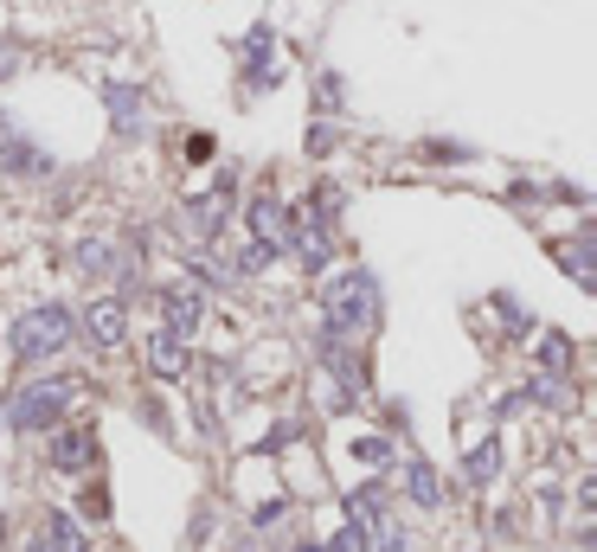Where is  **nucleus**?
Listing matches in <instances>:
<instances>
[{"instance_id":"obj_1","label":"nucleus","mask_w":597,"mask_h":552,"mask_svg":"<svg viewBox=\"0 0 597 552\" xmlns=\"http://www.w3.org/2000/svg\"><path fill=\"white\" fill-rule=\"evenodd\" d=\"M322 309H328L334 335H366L373 315H380V289H373V276L366 271H340L328 289H322Z\"/></svg>"},{"instance_id":"obj_2","label":"nucleus","mask_w":597,"mask_h":552,"mask_svg":"<svg viewBox=\"0 0 597 552\" xmlns=\"http://www.w3.org/2000/svg\"><path fill=\"white\" fill-rule=\"evenodd\" d=\"M71 335H77V315L59 309V302H39L33 315L13 322V353L20 360H52L59 347H71Z\"/></svg>"},{"instance_id":"obj_3","label":"nucleus","mask_w":597,"mask_h":552,"mask_svg":"<svg viewBox=\"0 0 597 552\" xmlns=\"http://www.w3.org/2000/svg\"><path fill=\"white\" fill-rule=\"evenodd\" d=\"M71 379H33V386H20L13 392V405H7V417H13V430H52L59 424V412L71 405Z\"/></svg>"},{"instance_id":"obj_4","label":"nucleus","mask_w":597,"mask_h":552,"mask_svg":"<svg viewBox=\"0 0 597 552\" xmlns=\"http://www.w3.org/2000/svg\"><path fill=\"white\" fill-rule=\"evenodd\" d=\"M245 225H251V238L270 244V251H289V238H296V212L283 206L276 193H258L251 212H245Z\"/></svg>"},{"instance_id":"obj_5","label":"nucleus","mask_w":597,"mask_h":552,"mask_svg":"<svg viewBox=\"0 0 597 552\" xmlns=\"http://www.w3.org/2000/svg\"><path fill=\"white\" fill-rule=\"evenodd\" d=\"M84 335H90L97 347H123V335H129V309H123L116 296L90 302V309H84Z\"/></svg>"},{"instance_id":"obj_6","label":"nucleus","mask_w":597,"mask_h":552,"mask_svg":"<svg viewBox=\"0 0 597 552\" xmlns=\"http://www.w3.org/2000/svg\"><path fill=\"white\" fill-rule=\"evenodd\" d=\"M270 52H276V33H270V26H251V33H245V52H238L245 71H251V90H270V84L283 77V71L270 65Z\"/></svg>"},{"instance_id":"obj_7","label":"nucleus","mask_w":597,"mask_h":552,"mask_svg":"<svg viewBox=\"0 0 597 552\" xmlns=\"http://www.w3.org/2000/svg\"><path fill=\"white\" fill-rule=\"evenodd\" d=\"M0 174H46V154L33 141L13 136V123L0 116Z\"/></svg>"},{"instance_id":"obj_8","label":"nucleus","mask_w":597,"mask_h":552,"mask_svg":"<svg viewBox=\"0 0 597 552\" xmlns=\"http://www.w3.org/2000/svg\"><path fill=\"white\" fill-rule=\"evenodd\" d=\"M148 366H154V379H181V373H187V341H181V335H167V328H154V341H148Z\"/></svg>"},{"instance_id":"obj_9","label":"nucleus","mask_w":597,"mask_h":552,"mask_svg":"<svg viewBox=\"0 0 597 552\" xmlns=\"http://www.w3.org/2000/svg\"><path fill=\"white\" fill-rule=\"evenodd\" d=\"M52 463L71 469V476L90 469V463H97V437H90V430H59V437H52Z\"/></svg>"},{"instance_id":"obj_10","label":"nucleus","mask_w":597,"mask_h":552,"mask_svg":"<svg viewBox=\"0 0 597 552\" xmlns=\"http://www.w3.org/2000/svg\"><path fill=\"white\" fill-rule=\"evenodd\" d=\"M103 103L116 116V136H135L141 129V90L135 84H103Z\"/></svg>"},{"instance_id":"obj_11","label":"nucleus","mask_w":597,"mask_h":552,"mask_svg":"<svg viewBox=\"0 0 597 552\" xmlns=\"http://www.w3.org/2000/svg\"><path fill=\"white\" fill-rule=\"evenodd\" d=\"M161 315H167V335L187 341V335L199 328V296L194 289H167V296H161Z\"/></svg>"},{"instance_id":"obj_12","label":"nucleus","mask_w":597,"mask_h":552,"mask_svg":"<svg viewBox=\"0 0 597 552\" xmlns=\"http://www.w3.org/2000/svg\"><path fill=\"white\" fill-rule=\"evenodd\" d=\"M405 488H411V501H418V507H444V482H437V469H431V463H411V469H405Z\"/></svg>"},{"instance_id":"obj_13","label":"nucleus","mask_w":597,"mask_h":552,"mask_svg":"<svg viewBox=\"0 0 597 552\" xmlns=\"http://www.w3.org/2000/svg\"><path fill=\"white\" fill-rule=\"evenodd\" d=\"M559 258H565V271H572V283H579V289H597V271H592V231H579V244H565Z\"/></svg>"},{"instance_id":"obj_14","label":"nucleus","mask_w":597,"mask_h":552,"mask_svg":"<svg viewBox=\"0 0 597 552\" xmlns=\"http://www.w3.org/2000/svg\"><path fill=\"white\" fill-rule=\"evenodd\" d=\"M46 547L52 552H84V527H77L71 514H52V520H46Z\"/></svg>"},{"instance_id":"obj_15","label":"nucleus","mask_w":597,"mask_h":552,"mask_svg":"<svg viewBox=\"0 0 597 552\" xmlns=\"http://www.w3.org/2000/svg\"><path fill=\"white\" fill-rule=\"evenodd\" d=\"M463 469H469V482H495L501 476V443H475Z\"/></svg>"},{"instance_id":"obj_16","label":"nucleus","mask_w":597,"mask_h":552,"mask_svg":"<svg viewBox=\"0 0 597 552\" xmlns=\"http://www.w3.org/2000/svg\"><path fill=\"white\" fill-rule=\"evenodd\" d=\"M539 366H546V373H565V366H572V341H565V335H546V341H539Z\"/></svg>"},{"instance_id":"obj_17","label":"nucleus","mask_w":597,"mask_h":552,"mask_svg":"<svg viewBox=\"0 0 597 552\" xmlns=\"http://www.w3.org/2000/svg\"><path fill=\"white\" fill-rule=\"evenodd\" d=\"M328 552H366V527H360V520H340V534L328 540Z\"/></svg>"},{"instance_id":"obj_18","label":"nucleus","mask_w":597,"mask_h":552,"mask_svg":"<svg viewBox=\"0 0 597 552\" xmlns=\"http://www.w3.org/2000/svg\"><path fill=\"white\" fill-rule=\"evenodd\" d=\"M270 258H276V251H270V244H258V238H251V244H245V251H238V271L245 276H258L270 264Z\"/></svg>"},{"instance_id":"obj_19","label":"nucleus","mask_w":597,"mask_h":552,"mask_svg":"<svg viewBox=\"0 0 597 552\" xmlns=\"http://www.w3.org/2000/svg\"><path fill=\"white\" fill-rule=\"evenodd\" d=\"M373 552H405V527L380 520V527H373Z\"/></svg>"},{"instance_id":"obj_20","label":"nucleus","mask_w":597,"mask_h":552,"mask_svg":"<svg viewBox=\"0 0 597 552\" xmlns=\"http://www.w3.org/2000/svg\"><path fill=\"white\" fill-rule=\"evenodd\" d=\"M353 456H360V463H386V456H393V443H386V437H360V443H353Z\"/></svg>"},{"instance_id":"obj_21","label":"nucleus","mask_w":597,"mask_h":552,"mask_svg":"<svg viewBox=\"0 0 597 552\" xmlns=\"http://www.w3.org/2000/svg\"><path fill=\"white\" fill-rule=\"evenodd\" d=\"M315 103H322V110L340 103V71H322V77H315Z\"/></svg>"},{"instance_id":"obj_22","label":"nucleus","mask_w":597,"mask_h":552,"mask_svg":"<svg viewBox=\"0 0 597 552\" xmlns=\"http://www.w3.org/2000/svg\"><path fill=\"white\" fill-rule=\"evenodd\" d=\"M77 264H84V271H103V264H110V251H103V244H84V251H77Z\"/></svg>"},{"instance_id":"obj_23","label":"nucleus","mask_w":597,"mask_h":552,"mask_svg":"<svg viewBox=\"0 0 597 552\" xmlns=\"http://www.w3.org/2000/svg\"><path fill=\"white\" fill-rule=\"evenodd\" d=\"M334 148V129L328 123H315V129H309V154H328Z\"/></svg>"},{"instance_id":"obj_24","label":"nucleus","mask_w":597,"mask_h":552,"mask_svg":"<svg viewBox=\"0 0 597 552\" xmlns=\"http://www.w3.org/2000/svg\"><path fill=\"white\" fill-rule=\"evenodd\" d=\"M26 552H52V547H46V540H39V547H26Z\"/></svg>"},{"instance_id":"obj_25","label":"nucleus","mask_w":597,"mask_h":552,"mask_svg":"<svg viewBox=\"0 0 597 552\" xmlns=\"http://www.w3.org/2000/svg\"><path fill=\"white\" fill-rule=\"evenodd\" d=\"M296 552H322V547H296Z\"/></svg>"}]
</instances>
